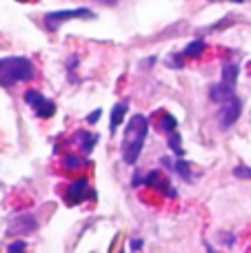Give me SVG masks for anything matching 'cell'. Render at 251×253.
I'll return each instance as SVG.
<instances>
[{
	"label": "cell",
	"instance_id": "6da1fadb",
	"mask_svg": "<svg viewBox=\"0 0 251 253\" xmlns=\"http://www.w3.org/2000/svg\"><path fill=\"white\" fill-rule=\"evenodd\" d=\"M147 131H149V118L142 114H136L129 118L125 125V135H123V160L125 165H136L138 156L142 151Z\"/></svg>",
	"mask_w": 251,
	"mask_h": 253
},
{
	"label": "cell",
	"instance_id": "7a4b0ae2",
	"mask_svg": "<svg viewBox=\"0 0 251 253\" xmlns=\"http://www.w3.org/2000/svg\"><path fill=\"white\" fill-rule=\"evenodd\" d=\"M36 76L34 62L22 56L0 58V87H13L18 83L31 80Z\"/></svg>",
	"mask_w": 251,
	"mask_h": 253
},
{
	"label": "cell",
	"instance_id": "3957f363",
	"mask_svg": "<svg viewBox=\"0 0 251 253\" xmlns=\"http://www.w3.org/2000/svg\"><path fill=\"white\" fill-rule=\"evenodd\" d=\"M74 18H96V13L89 9H62V11H49L44 16V27L49 31H56L65 20H74Z\"/></svg>",
	"mask_w": 251,
	"mask_h": 253
},
{
	"label": "cell",
	"instance_id": "277c9868",
	"mask_svg": "<svg viewBox=\"0 0 251 253\" xmlns=\"http://www.w3.org/2000/svg\"><path fill=\"white\" fill-rule=\"evenodd\" d=\"M218 107H220L218 109V123H220L222 129H229L240 118V111H243V102H240V98L236 93L231 98H227L225 102H220Z\"/></svg>",
	"mask_w": 251,
	"mask_h": 253
},
{
	"label": "cell",
	"instance_id": "5b68a950",
	"mask_svg": "<svg viewBox=\"0 0 251 253\" xmlns=\"http://www.w3.org/2000/svg\"><path fill=\"white\" fill-rule=\"evenodd\" d=\"M25 102L29 107H34V111H36V116L38 118H51L53 114H56V105H53L49 98H44L40 91H36V89H29V91L25 93Z\"/></svg>",
	"mask_w": 251,
	"mask_h": 253
},
{
	"label": "cell",
	"instance_id": "8992f818",
	"mask_svg": "<svg viewBox=\"0 0 251 253\" xmlns=\"http://www.w3.org/2000/svg\"><path fill=\"white\" fill-rule=\"evenodd\" d=\"M87 193H89V180L87 178H78V180H74V182L69 184V189H67V193H65V202L67 205H80V202L87 198Z\"/></svg>",
	"mask_w": 251,
	"mask_h": 253
},
{
	"label": "cell",
	"instance_id": "52a82bcc",
	"mask_svg": "<svg viewBox=\"0 0 251 253\" xmlns=\"http://www.w3.org/2000/svg\"><path fill=\"white\" fill-rule=\"evenodd\" d=\"M38 222H36L34 215L25 213V215H16L9 222V233H18V236H27V233H34Z\"/></svg>",
	"mask_w": 251,
	"mask_h": 253
},
{
	"label": "cell",
	"instance_id": "ba28073f",
	"mask_svg": "<svg viewBox=\"0 0 251 253\" xmlns=\"http://www.w3.org/2000/svg\"><path fill=\"white\" fill-rule=\"evenodd\" d=\"M147 182H149L151 187H156V189H160V191H165L169 198H176V189L169 187V180H167V178H160L158 171H154V173L147 175Z\"/></svg>",
	"mask_w": 251,
	"mask_h": 253
},
{
	"label": "cell",
	"instance_id": "9c48e42d",
	"mask_svg": "<svg viewBox=\"0 0 251 253\" xmlns=\"http://www.w3.org/2000/svg\"><path fill=\"white\" fill-rule=\"evenodd\" d=\"M236 83H238V65L236 62H225L222 65V84L236 89Z\"/></svg>",
	"mask_w": 251,
	"mask_h": 253
},
{
	"label": "cell",
	"instance_id": "30bf717a",
	"mask_svg": "<svg viewBox=\"0 0 251 253\" xmlns=\"http://www.w3.org/2000/svg\"><path fill=\"white\" fill-rule=\"evenodd\" d=\"M125 111H127V102H118V105H114V109H111V123H109L111 133H114V131L120 126V123L125 120Z\"/></svg>",
	"mask_w": 251,
	"mask_h": 253
},
{
	"label": "cell",
	"instance_id": "8fae6325",
	"mask_svg": "<svg viewBox=\"0 0 251 253\" xmlns=\"http://www.w3.org/2000/svg\"><path fill=\"white\" fill-rule=\"evenodd\" d=\"M76 138H78L80 149L87 153V151H91V149H93V144H96L98 135H96V133H89V131H78V133H76Z\"/></svg>",
	"mask_w": 251,
	"mask_h": 253
},
{
	"label": "cell",
	"instance_id": "7c38bea8",
	"mask_svg": "<svg viewBox=\"0 0 251 253\" xmlns=\"http://www.w3.org/2000/svg\"><path fill=\"white\" fill-rule=\"evenodd\" d=\"M158 129H163L165 133H171V131L178 129V120L173 118L169 111H165V114H160V120H158Z\"/></svg>",
	"mask_w": 251,
	"mask_h": 253
},
{
	"label": "cell",
	"instance_id": "4fadbf2b",
	"mask_svg": "<svg viewBox=\"0 0 251 253\" xmlns=\"http://www.w3.org/2000/svg\"><path fill=\"white\" fill-rule=\"evenodd\" d=\"M203 51H205V40L198 38V40H194V42L187 44V49L182 51V56L185 58H198Z\"/></svg>",
	"mask_w": 251,
	"mask_h": 253
},
{
	"label": "cell",
	"instance_id": "5bb4252c",
	"mask_svg": "<svg viewBox=\"0 0 251 253\" xmlns=\"http://www.w3.org/2000/svg\"><path fill=\"white\" fill-rule=\"evenodd\" d=\"M167 144H169V149H171L173 153H178V156L185 153V149H182V140H180V135H178V131L167 133Z\"/></svg>",
	"mask_w": 251,
	"mask_h": 253
},
{
	"label": "cell",
	"instance_id": "9a60e30c",
	"mask_svg": "<svg viewBox=\"0 0 251 253\" xmlns=\"http://www.w3.org/2000/svg\"><path fill=\"white\" fill-rule=\"evenodd\" d=\"M173 169H176V173L180 175L182 180H187V182H189V180H191V169H189V162H185V160H176V167H173Z\"/></svg>",
	"mask_w": 251,
	"mask_h": 253
},
{
	"label": "cell",
	"instance_id": "2e32d148",
	"mask_svg": "<svg viewBox=\"0 0 251 253\" xmlns=\"http://www.w3.org/2000/svg\"><path fill=\"white\" fill-rule=\"evenodd\" d=\"M234 175L238 180H249L251 178V167H245V165H238L234 169Z\"/></svg>",
	"mask_w": 251,
	"mask_h": 253
},
{
	"label": "cell",
	"instance_id": "e0dca14e",
	"mask_svg": "<svg viewBox=\"0 0 251 253\" xmlns=\"http://www.w3.org/2000/svg\"><path fill=\"white\" fill-rule=\"evenodd\" d=\"M65 167L67 169H80V167H84V162L80 160V158H76V156H67L65 158Z\"/></svg>",
	"mask_w": 251,
	"mask_h": 253
},
{
	"label": "cell",
	"instance_id": "ac0fdd59",
	"mask_svg": "<svg viewBox=\"0 0 251 253\" xmlns=\"http://www.w3.org/2000/svg\"><path fill=\"white\" fill-rule=\"evenodd\" d=\"M25 249H27L25 240H16V242H11V245L7 247V253H25Z\"/></svg>",
	"mask_w": 251,
	"mask_h": 253
},
{
	"label": "cell",
	"instance_id": "d6986e66",
	"mask_svg": "<svg viewBox=\"0 0 251 253\" xmlns=\"http://www.w3.org/2000/svg\"><path fill=\"white\" fill-rule=\"evenodd\" d=\"M100 111H102V109H96V111H93V114H91V116H89V118H87L89 123H91V125H96L98 120H100Z\"/></svg>",
	"mask_w": 251,
	"mask_h": 253
},
{
	"label": "cell",
	"instance_id": "ffe728a7",
	"mask_svg": "<svg viewBox=\"0 0 251 253\" xmlns=\"http://www.w3.org/2000/svg\"><path fill=\"white\" fill-rule=\"evenodd\" d=\"M140 247H142L140 240H133V242H131V249H140Z\"/></svg>",
	"mask_w": 251,
	"mask_h": 253
},
{
	"label": "cell",
	"instance_id": "44dd1931",
	"mask_svg": "<svg viewBox=\"0 0 251 253\" xmlns=\"http://www.w3.org/2000/svg\"><path fill=\"white\" fill-rule=\"evenodd\" d=\"M96 2H102V4H116L118 0H96Z\"/></svg>",
	"mask_w": 251,
	"mask_h": 253
},
{
	"label": "cell",
	"instance_id": "7402d4cb",
	"mask_svg": "<svg viewBox=\"0 0 251 253\" xmlns=\"http://www.w3.org/2000/svg\"><path fill=\"white\" fill-rule=\"evenodd\" d=\"M207 253H216V251H213V249H211V247H207Z\"/></svg>",
	"mask_w": 251,
	"mask_h": 253
},
{
	"label": "cell",
	"instance_id": "603a6c76",
	"mask_svg": "<svg viewBox=\"0 0 251 253\" xmlns=\"http://www.w3.org/2000/svg\"><path fill=\"white\" fill-rule=\"evenodd\" d=\"M231 2H245V0H231Z\"/></svg>",
	"mask_w": 251,
	"mask_h": 253
},
{
	"label": "cell",
	"instance_id": "cb8c5ba5",
	"mask_svg": "<svg viewBox=\"0 0 251 253\" xmlns=\"http://www.w3.org/2000/svg\"><path fill=\"white\" fill-rule=\"evenodd\" d=\"M123 253H125V251H123Z\"/></svg>",
	"mask_w": 251,
	"mask_h": 253
}]
</instances>
